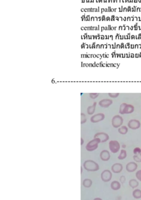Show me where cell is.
Listing matches in <instances>:
<instances>
[{
	"label": "cell",
	"mask_w": 141,
	"mask_h": 200,
	"mask_svg": "<svg viewBox=\"0 0 141 200\" xmlns=\"http://www.w3.org/2000/svg\"><path fill=\"white\" fill-rule=\"evenodd\" d=\"M100 158L103 161L107 162L110 160L111 155L110 152L107 150H103V151L101 152L100 155Z\"/></svg>",
	"instance_id": "13"
},
{
	"label": "cell",
	"mask_w": 141,
	"mask_h": 200,
	"mask_svg": "<svg viewBox=\"0 0 141 200\" xmlns=\"http://www.w3.org/2000/svg\"><path fill=\"white\" fill-rule=\"evenodd\" d=\"M87 121L86 116L83 113H81V124L84 123Z\"/></svg>",
	"instance_id": "22"
},
{
	"label": "cell",
	"mask_w": 141,
	"mask_h": 200,
	"mask_svg": "<svg viewBox=\"0 0 141 200\" xmlns=\"http://www.w3.org/2000/svg\"><path fill=\"white\" fill-rule=\"evenodd\" d=\"M93 200H103V199L101 198H96Z\"/></svg>",
	"instance_id": "29"
},
{
	"label": "cell",
	"mask_w": 141,
	"mask_h": 200,
	"mask_svg": "<svg viewBox=\"0 0 141 200\" xmlns=\"http://www.w3.org/2000/svg\"><path fill=\"white\" fill-rule=\"evenodd\" d=\"M101 143V141L99 138H94L90 141L86 145V150L89 152H92L96 150L98 146V144Z\"/></svg>",
	"instance_id": "3"
},
{
	"label": "cell",
	"mask_w": 141,
	"mask_h": 200,
	"mask_svg": "<svg viewBox=\"0 0 141 200\" xmlns=\"http://www.w3.org/2000/svg\"><path fill=\"white\" fill-rule=\"evenodd\" d=\"M93 184V181L90 178H86L83 181V185L86 188H90L91 187Z\"/></svg>",
	"instance_id": "17"
},
{
	"label": "cell",
	"mask_w": 141,
	"mask_h": 200,
	"mask_svg": "<svg viewBox=\"0 0 141 200\" xmlns=\"http://www.w3.org/2000/svg\"><path fill=\"white\" fill-rule=\"evenodd\" d=\"M119 181H120V182H121L122 184L125 183V181H126V178H125V177L124 176H121V177H120V178H119Z\"/></svg>",
	"instance_id": "27"
},
{
	"label": "cell",
	"mask_w": 141,
	"mask_h": 200,
	"mask_svg": "<svg viewBox=\"0 0 141 200\" xmlns=\"http://www.w3.org/2000/svg\"><path fill=\"white\" fill-rule=\"evenodd\" d=\"M105 118V115L103 113H98L93 115L91 117L90 121L93 123H97L101 121H103Z\"/></svg>",
	"instance_id": "9"
},
{
	"label": "cell",
	"mask_w": 141,
	"mask_h": 200,
	"mask_svg": "<svg viewBox=\"0 0 141 200\" xmlns=\"http://www.w3.org/2000/svg\"><path fill=\"white\" fill-rule=\"evenodd\" d=\"M118 131L120 133V134L125 135L128 133V128L126 126H121L119 128H118Z\"/></svg>",
	"instance_id": "18"
},
{
	"label": "cell",
	"mask_w": 141,
	"mask_h": 200,
	"mask_svg": "<svg viewBox=\"0 0 141 200\" xmlns=\"http://www.w3.org/2000/svg\"><path fill=\"white\" fill-rule=\"evenodd\" d=\"M135 176H136V178H137L139 181H140L141 182V170H138V171L136 173Z\"/></svg>",
	"instance_id": "23"
},
{
	"label": "cell",
	"mask_w": 141,
	"mask_h": 200,
	"mask_svg": "<svg viewBox=\"0 0 141 200\" xmlns=\"http://www.w3.org/2000/svg\"><path fill=\"white\" fill-rule=\"evenodd\" d=\"M133 159L135 162L140 163L141 162V153L135 155L133 156Z\"/></svg>",
	"instance_id": "21"
},
{
	"label": "cell",
	"mask_w": 141,
	"mask_h": 200,
	"mask_svg": "<svg viewBox=\"0 0 141 200\" xmlns=\"http://www.w3.org/2000/svg\"><path fill=\"white\" fill-rule=\"evenodd\" d=\"M133 153L135 155L140 153H141V149L139 148H136L133 150Z\"/></svg>",
	"instance_id": "26"
},
{
	"label": "cell",
	"mask_w": 141,
	"mask_h": 200,
	"mask_svg": "<svg viewBox=\"0 0 141 200\" xmlns=\"http://www.w3.org/2000/svg\"><path fill=\"white\" fill-rule=\"evenodd\" d=\"M113 101L112 100L108 99V98H105V99H103L101 100L98 104L100 107H103V108H108L111 105H112Z\"/></svg>",
	"instance_id": "12"
},
{
	"label": "cell",
	"mask_w": 141,
	"mask_h": 200,
	"mask_svg": "<svg viewBox=\"0 0 141 200\" xmlns=\"http://www.w3.org/2000/svg\"><path fill=\"white\" fill-rule=\"evenodd\" d=\"M140 125H141V123L140 121L135 119H131L128 123V128L133 130H136V129H139L140 127Z\"/></svg>",
	"instance_id": "7"
},
{
	"label": "cell",
	"mask_w": 141,
	"mask_h": 200,
	"mask_svg": "<svg viewBox=\"0 0 141 200\" xmlns=\"http://www.w3.org/2000/svg\"><path fill=\"white\" fill-rule=\"evenodd\" d=\"M121 146L117 141H111L109 142V148L110 151L113 153H117L119 152Z\"/></svg>",
	"instance_id": "5"
},
{
	"label": "cell",
	"mask_w": 141,
	"mask_h": 200,
	"mask_svg": "<svg viewBox=\"0 0 141 200\" xmlns=\"http://www.w3.org/2000/svg\"><path fill=\"white\" fill-rule=\"evenodd\" d=\"M119 93H108V95L111 98H117L119 96Z\"/></svg>",
	"instance_id": "25"
},
{
	"label": "cell",
	"mask_w": 141,
	"mask_h": 200,
	"mask_svg": "<svg viewBox=\"0 0 141 200\" xmlns=\"http://www.w3.org/2000/svg\"><path fill=\"white\" fill-rule=\"evenodd\" d=\"M99 95V93H90V97L92 99H96V98L98 97Z\"/></svg>",
	"instance_id": "24"
},
{
	"label": "cell",
	"mask_w": 141,
	"mask_h": 200,
	"mask_svg": "<svg viewBox=\"0 0 141 200\" xmlns=\"http://www.w3.org/2000/svg\"><path fill=\"white\" fill-rule=\"evenodd\" d=\"M122 147H123V148H125V146L124 145V146H122Z\"/></svg>",
	"instance_id": "31"
},
{
	"label": "cell",
	"mask_w": 141,
	"mask_h": 200,
	"mask_svg": "<svg viewBox=\"0 0 141 200\" xmlns=\"http://www.w3.org/2000/svg\"><path fill=\"white\" fill-rule=\"evenodd\" d=\"M132 195L135 199L141 198V190L140 189H135L132 192Z\"/></svg>",
	"instance_id": "16"
},
{
	"label": "cell",
	"mask_w": 141,
	"mask_h": 200,
	"mask_svg": "<svg viewBox=\"0 0 141 200\" xmlns=\"http://www.w3.org/2000/svg\"><path fill=\"white\" fill-rule=\"evenodd\" d=\"M83 167L88 171H96L99 170V165L92 160H87L84 162Z\"/></svg>",
	"instance_id": "1"
},
{
	"label": "cell",
	"mask_w": 141,
	"mask_h": 200,
	"mask_svg": "<svg viewBox=\"0 0 141 200\" xmlns=\"http://www.w3.org/2000/svg\"><path fill=\"white\" fill-rule=\"evenodd\" d=\"M122 164L119 163H114L111 167V170L114 173H120L122 171Z\"/></svg>",
	"instance_id": "11"
},
{
	"label": "cell",
	"mask_w": 141,
	"mask_h": 200,
	"mask_svg": "<svg viewBox=\"0 0 141 200\" xmlns=\"http://www.w3.org/2000/svg\"><path fill=\"white\" fill-rule=\"evenodd\" d=\"M121 187V183L119 182H118V181H113L111 183V188L112 190H113L114 191H117V190H119Z\"/></svg>",
	"instance_id": "14"
},
{
	"label": "cell",
	"mask_w": 141,
	"mask_h": 200,
	"mask_svg": "<svg viewBox=\"0 0 141 200\" xmlns=\"http://www.w3.org/2000/svg\"><path fill=\"white\" fill-rule=\"evenodd\" d=\"M111 122L112 126L115 128H118L122 126L124 122V119L121 115H117L113 116Z\"/></svg>",
	"instance_id": "4"
},
{
	"label": "cell",
	"mask_w": 141,
	"mask_h": 200,
	"mask_svg": "<svg viewBox=\"0 0 141 200\" xmlns=\"http://www.w3.org/2000/svg\"><path fill=\"white\" fill-rule=\"evenodd\" d=\"M94 138H99L101 141V143H104V142H107L110 137H109V135L107 134V133H105V132H98V133H97L96 134L94 135Z\"/></svg>",
	"instance_id": "8"
},
{
	"label": "cell",
	"mask_w": 141,
	"mask_h": 200,
	"mask_svg": "<svg viewBox=\"0 0 141 200\" xmlns=\"http://www.w3.org/2000/svg\"><path fill=\"white\" fill-rule=\"evenodd\" d=\"M97 105V102H94L93 104V105L91 106H89L87 108V113L89 115H93L94 114V113L96 111V107Z\"/></svg>",
	"instance_id": "15"
},
{
	"label": "cell",
	"mask_w": 141,
	"mask_h": 200,
	"mask_svg": "<svg viewBox=\"0 0 141 200\" xmlns=\"http://www.w3.org/2000/svg\"><path fill=\"white\" fill-rule=\"evenodd\" d=\"M129 185L132 188H135L138 187L139 182L135 179H131L129 181Z\"/></svg>",
	"instance_id": "19"
},
{
	"label": "cell",
	"mask_w": 141,
	"mask_h": 200,
	"mask_svg": "<svg viewBox=\"0 0 141 200\" xmlns=\"http://www.w3.org/2000/svg\"><path fill=\"white\" fill-rule=\"evenodd\" d=\"M138 169V164L136 162H131L126 165V170L129 173H133Z\"/></svg>",
	"instance_id": "10"
},
{
	"label": "cell",
	"mask_w": 141,
	"mask_h": 200,
	"mask_svg": "<svg viewBox=\"0 0 141 200\" xmlns=\"http://www.w3.org/2000/svg\"><path fill=\"white\" fill-rule=\"evenodd\" d=\"M126 156H127L126 151L125 150H124V149H122L118 157V159L119 160H124V159H125L126 157Z\"/></svg>",
	"instance_id": "20"
},
{
	"label": "cell",
	"mask_w": 141,
	"mask_h": 200,
	"mask_svg": "<svg viewBox=\"0 0 141 200\" xmlns=\"http://www.w3.org/2000/svg\"><path fill=\"white\" fill-rule=\"evenodd\" d=\"M135 110V107L131 104L122 103L119 107V112L120 114H129L132 113Z\"/></svg>",
	"instance_id": "2"
},
{
	"label": "cell",
	"mask_w": 141,
	"mask_h": 200,
	"mask_svg": "<svg viewBox=\"0 0 141 200\" xmlns=\"http://www.w3.org/2000/svg\"><path fill=\"white\" fill-rule=\"evenodd\" d=\"M82 173H83V168L82 167H81V174H82Z\"/></svg>",
	"instance_id": "30"
},
{
	"label": "cell",
	"mask_w": 141,
	"mask_h": 200,
	"mask_svg": "<svg viewBox=\"0 0 141 200\" xmlns=\"http://www.w3.org/2000/svg\"><path fill=\"white\" fill-rule=\"evenodd\" d=\"M112 174L109 170H105L101 174V178L104 183L109 182L112 179Z\"/></svg>",
	"instance_id": "6"
},
{
	"label": "cell",
	"mask_w": 141,
	"mask_h": 200,
	"mask_svg": "<svg viewBox=\"0 0 141 200\" xmlns=\"http://www.w3.org/2000/svg\"><path fill=\"white\" fill-rule=\"evenodd\" d=\"M84 144V141L82 138H81V145H83Z\"/></svg>",
	"instance_id": "28"
}]
</instances>
